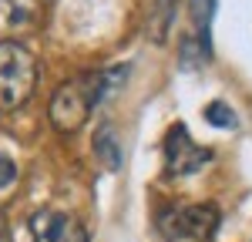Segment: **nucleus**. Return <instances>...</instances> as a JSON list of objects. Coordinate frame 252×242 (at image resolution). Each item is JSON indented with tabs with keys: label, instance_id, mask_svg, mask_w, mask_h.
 I'll use <instances>...</instances> for the list:
<instances>
[{
	"label": "nucleus",
	"instance_id": "obj_1",
	"mask_svg": "<svg viewBox=\"0 0 252 242\" xmlns=\"http://www.w3.org/2000/svg\"><path fill=\"white\" fill-rule=\"evenodd\" d=\"M128 71H131L128 64H118V67H104V71H84L78 78L64 81L54 91V98H51V121H54V128L64 131V135L78 131L81 124L91 118V111L97 104L108 101L128 81Z\"/></svg>",
	"mask_w": 252,
	"mask_h": 242
},
{
	"label": "nucleus",
	"instance_id": "obj_2",
	"mask_svg": "<svg viewBox=\"0 0 252 242\" xmlns=\"http://www.w3.org/2000/svg\"><path fill=\"white\" fill-rule=\"evenodd\" d=\"M40 64L20 40H0V111H17L34 94Z\"/></svg>",
	"mask_w": 252,
	"mask_h": 242
},
{
	"label": "nucleus",
	"instance_id": "obj_3",
	"mask_svg": "<svg viewBox=\"0 0 252 242\" xmlns=\"http://www.w3.org/2000/svg\"><path fill=\"white\" fill-rule=\"evenodd\" d=\"M158 229L168 242H212L219 229V209L215 205H165L158 212Z\"/></svg>",
	"mask_w": 252,
	"mask_h": 242
},
{
	"label": "nucleus",
	"instance_id": "obj_4",
	"mask_svg": "<svg viewBox=\"0 0 252 242\" xmlns=\"http://www.w3.org/2000/svg\"><path fill=\"white\" fill-rule=\"evenodd\" d=\"M212 161V151L195 145L185 124H172L165 135V168L172 175H192Z\"/></svg>",
	"mask_w": 252,
	"mask_h": 242
},
{
	"label": "nucleus",
	"instance_id": "obj_5",
	"mask_svg": "<svg viewBox=\"0 0 252 242\" xmlns=\"http://www.w3.org/2000/svg\"><path fill=\"white\" fill-rule=\"evenodd\" d=\"M31 232H34V242H78L84 239L81 225L67 219L64 212H54V209H40L37 215L31 219Z\"/></svg>",
	"mask_w": 252,
	"mask_h": 242
},
{
	"label": "nucleus",
	"instance_id": "obj_6",
	"mask_svg": "<svg viewBox=\"0 0 252 242\" xmlns=\"http://www.w3.org/2000/svg\"><path fill=\"white\" fill-rule=\"evenodd\" d=\"M94 151H97V158L104 161L108 172H118V168H121V161H125L121 158V141H118L111 124H101L94 131Z\"/></svg>",
	"mask_w": 252,
	"mask_h": 242
},
{
	"label": "nucleus",
	"instance_id": "obj_7",
	"mask_svg": "<svg viewBox=\"0 0 252 242\" xmlns=\"http://www.w3.org/2000/svg\"><path fill=\"white\" fill-rule=\"evenodd\" d=\"M212 14H215V0H192V20L198 30V47L209 58L212 51Z\"/></svg>",
	"mask_w": 252,
	"mask_h": 242
},
{
	"label": "nucleus",
	"instance_id": "obj_8",
	"mask_svg": "<svg viewBox=\"0 0 252 242\" xmlns=\"http://www.w3.org/2000/svg\"><path fill=\"white\" fill-rule=\"evenodd\" d=\"M175 7H178V0H155L152 24H148V37L155 40V44H165V37H168V27H172V20H175Z\"/></svg>",
	"mask_w": 252,
	"mask_h": 242
},
{
	"label": "nucleus",
	"instance_id": "obj_9",
	"mask_svg": "<svg viewBox=\"0 0 252 242\" xmlns=\"http://www.w3.org/2000/svg\"><path fill=\"white\" fill-rule=\"evenodd\" d=\"M205 121H209L212 128H229V131L239 128V115H235L225 101H212V104L205 108Z\"/></svg>",
	"mask_w": 252,
	"mask_h": 242
},
{
	"label": "nucleus",
	"instance_id": "obj_10",
	"mask_svg": "<svg viewBox=\"0 0 252 242\" xmlns=\"http://www.w3.org/2000/svg\"><path fill=\"white\" fill-rule=\"evenodd\" d=\"M14 179H17V165L7 158V155H0V188L14 185Z\"/></svg>",
	"mask_w": 252,
	"mask_h": 242
},
{
	"label": "nucleus",
	"instance_id": "obj_11",
	"mask_svg": "<svg viewBox=\"0 0 252 242\" xmlns=\"http://www.w3.org/2000/svg\"><path fill=\"white\" fill-rule=\"evenodd\" d=\"M0 242H14V239H10V232H0Z\"/></svg>",
	"mask_w": 252,
	"mask_h": 242
}]
</instances>
